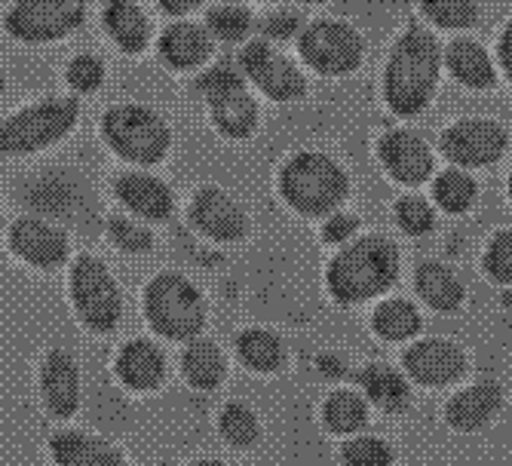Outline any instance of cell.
Here are the masks:
<instances>
[{
  "label": "cell",
  "instance_id": "cell-39",
  "mask_svg": "<svg viewBox=\"0 0 512 466\" xmlns=\"http://www.w3.org/2000/svg\"><path fill=\"white\" fill-rule=\"evenodd\" d=\"M65 77H68V86L74 92H96L102 86V80H105V65L96 56L83 53V56L71 59Z\"/></svg>",
  "mask_w": 512,
  "mask_h": 466
},
{
  "label": "cell",
  "instance_id": "cell-21",
  "mask_svg": "<svg viewBox=\"0 0 512 466\" xmlns=\"http://www.w3.org/2000/svg\"><path fill=\"white\" fill-rule=\"evenodd\" d=\"M117 200L142 221H166L175 209V194L169 184L148 172H123L114 181Z\"/></svg>",
  "mask_w": 512,
  "mask_h": 466
},
{
  "label": "cell",
  "instance_id": "cell-24",
  "mask_svg": "<svg viewBox=\"0 0 512 466\" xmlns=\"http://www.w3.org/2000/svg\"><path fill=\"white\" fill-rule=\"evenodd\" d=\"M105 31L123 53H145L151 43V19L135 0H108L105 4Z\"/></svg>",
  "mask_w": 512,
  "mask_h": 466
},
{
  "label": "cell",
  "instance_id": "cell-38",
  "mask_svg": "<svg viewBox=\"0 0 512 466\" xmlns=\"http://www.w3.org/2000/svg\"><path fill=\"white\" fill-rule=\"evenodd\" d=\"M485 273L494 283L512 286V230H500L485 249Z\"/></svg>",
  "mask_w": 512,
  "mask_h": 466
},
{
  "label": "cell",
  "instance_id": "cell-13",
  "mask_svg": "<svg viewBox=\"0 0 512 466\" xmlns=\"http://www.w3.org/2000/svg\"><path fill=\"white\" fill-rule=\"evenodd\" d=\"M442 154L467 169H479V166H491L503 157L506 151V129L494 120H457L451 123L442 138Z\"/></svg>",
  "mask_w": 512,
  "mask_h": 466
},
{
  "label": "cell",
  "instance_id": "cell-32",
  "mask_svg": "<svg viewBox=\"0 0 512 466\" xmlns=\"http://www.w3.org/2000/svg\"><path fill=\"white\" fill-rule=\"evenodd\" d=\"M433 197L436 203L448 212V215H463L467 209H473L476 203V181L460 172V169H448L436 178L433 184Z\"/></svg>",
  "mask_w": 512,
  "mask_h": 466
},
{
  "label": "cell",
  "instance_id": "cell-8",
  "mask_svg": "<svg viewBox=\"0 0 512 466\" xmlns=\"http://www.w3.org/2000/svg\"><path fill=\"white\" fill-rule=\"evenodd\" d=\"M197 92L206 99L212 123L227 138H249L258 126V105L249 96L246 80L227 65L206 71L197 80Z\"/></svg>",
  "mask_w": 512,
  "mask_h": 466
},
{
  "label": "cell",
  "instance_id": "cell-20",
  "mask_svg": "<svg viewBox=\"0 0 512 466\" xmlns=\"http://www.w3.org/2000/svg\"><path fill=\"white\" fill-rule=\"evenodd\" d=\"M503 408V390L497 381H479L463 387L445 405V424L457 433H479L485 430Z\"/></svg>",
  "mask_w": 512,
  "mask_h": 466
},
{
  "label": "cell",
  "instance_id": "cell-42",
  "mask_svg": "<svg viewBox=\"0 0 512 466\" xmlns=\"http://www.w3.org/2000/svg\"><path fill=\"white\" fill-rule=\"evenodd\" d=\"M157 4L166 10V13H172V16H184V13H191V10H197L203 0H157Z\"/></svg>",
  "mask_w": 512,
  "mask_h": 466
},
{
  "label": "cell",
  "instance_id": "cell-6",
  "mask_svg": "<svg viewBox=\"0 0 512 466\" xmlns=\"http://www.w3.org/2000/svg\"><path fill=\"white\" fill-rule=\"evenodd\" d=\"M102 135L117 157L135 166H157L172 148V129L145 105H114L102 117Z\"/></svg>",
  "mask_w": 512,
  "mask_h": 466
},
{
  "label": "cell",
  "instance_id": "cell-7",
  "mask_svg": "<svg viewBox=\"0 0 512 466\" xmlns=\"http://www.w3.org/2000/svg\"><path fill=\"white\" fill-rule=\"evenodd\" d=\"M80 108L74 99H43L37 105L19 108L0 123V154L28 157L59 145L77 126Z\"/></svg>",
  "mask_w": 512,
  "mask_h": 466
},
{
  "label": "cell",
  "instance_id": "cell-25",
  "mask_svg": "<svg viewBox=\"0 0 512 466\" xmlns=\"http://www.w3.org/2000/svg\"><path fill=\"white\" fill-rule=\"evenodd\" d=\"M414 289L424 298V304H430L439 313H454L463 304V298H467L463 279L442 261H427V264L417 267Z\"/></svg>",
  "mask_w": 512,
  "mask_h": 466
},
{
  "label": "cell",
  "instance_id": "cell-31",
  "mask_svg": "<svg viewBox=\"0 0 512 466\" xmlns=\"http://www.w3.org/2000/svg\"><path fill=\"white\" fill-rule=\"evenodd\" d=\"M218 433L230 448H240L249 451L258 445L261 439V421L258 414L246 405V402H227L218 414Z\"/></svg>",
  "mask_w": 512,
  "mask_h": 466
},
{
  "label": "cell",
  "instance_id": "cell-16",
  "mask_svg": "<svg viewBox=\"0 0 512 466\" xmlns=\"http://www.w3.org/2000/svg\"><path fill=\"white\" fill-rule=\"evenodd\" d=\"M10 249L16 258H22L28 267H37V270H59L71 255L68 233L56 227L53 221L37 218V215H22L13 221Z\"/></svg>",
  "mask_w": 512,
  "mask_h": 466
},
{
  "label": "cell",
  "instance_id": "cell-35",
  "mask_svg": "<svg viewBox=\"0 0 512 466\" xmlns=\"http://www.w3.org/2000/svg\"><path fill=\"white\" fill-rule=\"evenodd\" d=\"M108 240L114 243V249H120L126 255H148L154 249V233L135 218H111Z\"/></svg>",
  "mask_w": 512,
  "mask_h": 466
},
{
  "label": "cell",
  "instance_id": "cell-44",
  "mask_svg": "<svg viewBox=\"0 0 512 466\" xmlns=\"http://www.w3.org/2000/svg\"><path fill=\"white\" fill-rule=\"evenodd\" d=\"M188 466H234V463L218 460V457H197V460H191Z\"/></svg>",
  "mask_w": 512,
  "mask_h": 466
},
{
  "label": "cell",
  "instance_id": "cell-11",
  "mask_svg": "<svg viewBox=\"0 0 512 466\" xmlns=\"http://www.w3.org/2000/svg\"><path fill=\"white\" fill-rule=\"evenodd\" d=\"M37 390L46 414L56 421H71L83 402V371L77 356L65 347L46 350L37 371Z\"/></svg>",
  "mask_w": 512,
  "mask_h": 466
},
{
  "label": "cell",
  "instance_id": "cell-29",
  "mask_svg": "<svg viewBox=\"0 0 512 466\" xmlns=\"http://www.w3.org/2000/svg\"><path fill=\"white\" fill-rule=\"evenodd\" d=\"M368 421H371V405L356 390L341 387L322 402V424L335 436H356L368 427Z\"/></svg>",
  "mask_w": 512,
  "mask_h": 466
},
{
  "label": "cell",
  "instance_id": "cell-30",
  "mask_svg": "<svg viewBox=\"0 0 512 466\" xmlns=\"http://www.w3.org/2000/svg\"><path fill=\"white\" fill-rule=\"evenodd\" d=\"M421 310H417L411 301L405 298H387L375 307V316H371V329H375V335L381 341H408L414 338L417 332H421Z\"/></svg>",
  "mask_w": 512,
  "mask_h": 466
},
{
  "label": "cell",
  "instance_id": "cell-45",
  "mask_svg": "<svg viewBox=\"0 0 512 466\" xmlns=\"http://www.w3.org/2000/svg\"><path fill=\"white\" fill-rule=\"evenodd\" d=\"M4 89H7V80H4V71H0V96H4Z\"/></svg>",
  "mask_w": 512,
  "mask_h": 466
},
{
  "label": "cell",
  "instance_id": "cell-14",
  "mask_svg": "<svg viewBox=\"0 0 512 466\" xmlns=\"http://www.w3.org/2000/svg\"><path fill=\"white\" fill-rule=\"evenodd\" d=\"M191 224L203 233V237L215 243H240L249 233V212L246 206L230 197L227 191L206 184L191 197Z\"/></svg>",
  "mask_w": 512,
  "mask_h": 466
},
{
  "label": "cell",
  "instance_id": "cell-47",
  "mask_svg": "<svg viewBox=\"0 0 512 466\" xmlns=\"http://www.w3.org/2000/svg\"><path fill=\"white\" fill-rule=\"evenodd\" d=\"M509 200H512V175H509Z\"/></svg>",
  "mask_w": 512,
  "mask_h": 466
},
{
  "label": "cell",
  "instance_id": "cell-37",
  "mask_svg": "<svg viewBox=\"0 0 512 466\" xmlns=\"http://www.w3.org/2000/svg\"><path fill=\"white\" fill-rule=\"evenodd\" d=\"M396 224L411 237H424L436 227V212L424 197H402L396 203Z\"/></svg>",
  "mask_w": 512,
  "mask_h": 466
},
{
  "label": "cell",
  "instance_id": "cell-33",
  "mask_svg": "<svg viewBox=\"0 0 512 466\" xmlns=\"http://www.w3.org/2000/svg\"><path fill=\"white\" fill-rule=\"evenodd\" d=\"M393 448L378 436H347L341 445V460L347 466H393Z\"/></svg>",
  "mask_w": 512,
  "mask_h": 466
},
{
  "label": "cell",
  "instance_id": "cell-4",
  "mask_svg": "<svg viewBox=\"0 0 512 466\" xmlns=\"http://www.w3.org/2000/svg\"><path fill=\"white\" fill-rule=\"evenodd\" d=\"M279 194L298 215L325 218L344 206L350 178L329 154L301 151L279 172Z\"/></svg>",
  "mask_w": 512,
  "mask_h": 466
},
{
  "label": "cell",
  "instance_id": "cell-19",
  "mask_svg": "<svg viewBox=\"0 0 512 466\" xmlns=\"http://www.w3.org/2000/svg\"><path fill=\"white\" fill-rule=\"evenodd\" d=\"M50 457L56 466H129L120 445L80 427H62L50 436Z\"/></svg>",
  "mask_w": 512,
  "mask_h": 466
},
{
  "label": "cell",
  "instance_id": "cell-40",
  "mask_svg": "<svg viewBox=\"0 0 512 466\" xmlns=\"http://www.w3.org/2000/svg\"><path fill=\"white\" fill-rule=\"evenodd\" d=\"M359 227V218L350 215V212H332V215H325L322 218V240L325 243H332V246H344L353 240V233Z\"/></svg>",
  "mask_w": 512,
  "mask_h": 466
},
{
  "label": "cell",
  "instance_id": "cell-22",
  "mask_svg": "<svg viewBox=\"0 0 512 466\" xmlns=\"http://www.w3.org/2000/svg\"><path fill=\"white\" fill-rule=\"evenodd\" d=\"M209 56H212V34L206 31V25L175 22L160 37V59L172 71L200 68V65H206Z\"/></svg>",
  "mask_w": 512,
  "mask_h": 466
},
{
  "label": "cell",
  "instance_id": "cell-27",
  "mask_svg": "<svg viewBox=\"0 0 512 466\" xmlns=\"http://www.w3.org/2000/svg\"><path fill=\"white\" fill-rule=\"evenodd\" d=\"M445 65L454 74L457 83L470 86V89H488L494 86L497 74H494V62L485 53V46H479L470 37H460L448 46L445 53Z\"/></svg>",
  "mask_w": 512,
  "mask_h": 466
},
{
  "label": "cell",
  "instance_id": "cell-18",
  "mask_svg": "<svg viewBox=\"0 0 512 466\" xmlns=\"http://www.w3.org/2000/svg\"><path fill=\"white\" fill-rule=\"evenodd\" d=\"M381 163L387 169L390 178H396L399 184H408V188H417L424 184L433 172V151L424 142L421 135L411 129H396L387 132L378 145Z\"/></svg>",
  "mask_w": 512,
  "mask_h": 466
},
{
  "label": "cell",
  "instance_id": "cell-46",
  "mask_svg": "<svg viewBox=\"0 0 512 466\" xmlns=\"http://www.w3.org/2000/svg\"><path fill=\"white\" fill-rule=\"evenodd\" d=\"M0 237H4V212H0Z\"/></svg>",
  "mask_w": 512,
  "mask_h": 466
},
{
  "label": "cell",
  "instance_id": "cell-41",
  "mask_svg": "<svg viewBox=\"0 0 512 466\" xmlns=\"http://www.w3.org/2000/svg\"><path fill=\"white\" fill-rule=\"evenodd\" d=\"M298 25H301L298 13H292V10H279V13H273V16L264 22V31H267V37L286 40V37H292V34L298 31Z\"/></svg>",
  "mask_w": 512,
  "mask_h": 466
},
{
  "label": "cell",
  "instance_id": "cell-9",
  "mask_svg": "<svg viewBox=\"0 0 512 466\" xmlns=\"http://www.w3.org/2000/svg\"><path fill=\"white\" fill-rule=\"evenodd\" d=\"M83 0H16L4 28L22 43H56L83 25Z\"/></svg>",
  "mask_w": 512,
  "mask_h": 466
},
{
  "label": "cell",
  "instance_id": "cell-2",
  "mask_svg": "<svg viewBox=\"0 0 512 466\" xmlns=\"http://www.w3.org/2000/svg\"><path fill=\"white\" fill-rule=\"evenodd\" d=\"M439 71H442V53L436 37L424 28L405 31L393 46L384 74V96L393 114L399 117L421 114L436 92Z\"/></svg>",
  "mask_w": 512,
  "mask_h": 466
},
{
  "label": "cell",
  "instance_id": "cell-34",
  "mask_svg": "<svg viewBox=\"0 0 512 466\" xmlns=\"http://www.w3.org/2000/svg\"><path fill=\"white\" fill-rule=\"evenodd\" d=\"M421 7L430 22H436L439 28H451V31L470 28L479 19L476 0H421Z\"/></svg>",
  "mask_w": 512,
  "mask_h": 466
},
{
  "label": "cell",
  "instance_id": "cell-26",
  "mask_svg": "<svg viewBox=\"0 0 512 466\" xmlns=\"http://www.w3.org/2000/svg\"><path fill=\"white\" fill-rule=\"evenodd\" d=\"M359 387L368 405H378L387 414H402L411 405V387L390 365H368L359 371Z\"/></svg>",
  "mask_w": 512,
  "mask_h": 466
},
{
  "label": "cell",
  "instance_id": "cell-36",
  "mask_svg": "<svg viewBox=\"0 0 512 466\" xmlns=\"http://www.w3.org/2000/svg\"><path fill=\"white\" fill-rule=\"evenodd\" d=\"M206 31L224 43H240L252 31V16L243 7H215L206 19Z\"/></svg>",
  "mask_w": 512,
  "mask_h": 466
},
{
  "label": "cell",
  "instance_id": "cell-5",
  "mask_svg": "<svg viewBox=\"0 0 512 466\" xmlns=\"http://www.w3.org/2000/svg\"><path fill=\"white\" fill-rule=\"evenodd\" d=\"M68 298L89 335H114L123 322V292L114 270L96 255H77L68 270Z\"/></svg>",
  "mask_w": 512,
  "mask_h": 466
},
{
  "label": "cell",
  "instance_id": "cell-43",
  "mask_svg": "<svg viewBox=\"0 0 512 466\" xmlns=\"http://www.w3.org/2000/svg\"><path fill=\"white\" fill-rule=\"evenodd\" d=\"M500 62H503V68H506V74L512 80V22L506 25L503 37H500Z\"/></svg>",
  "mask_w": 512,
  "mask_h": 466
},
{
  "label": "cell",
  "instance_id": "cell-28",
  "mask_svg": "<svg viewBox=\"0 0 512 466\" xmlns=\"http://www.w3.org/2000/svg\"><path fill=\"white\" fill-rule=\"evenodd\" d=\"M237 359L240 365H246L255 375H276V371H283L286 365V344L276 332H267V329H246L240 332L237 344Z\"/></svg>",
  "mask_w": 512,
  "mask_h": 466
},
{
  "label": "cell",
  "instance_id": "cell-17",
  "mask_svg": "<svg viewBox=\"0 0 512 466\" xmlns=\"http://www.w3.org/2000/svg\"><path fill=\"white\" fill-rule=\"evenodd\" d=\"M114 378L132 393H157L169 378L166 350L154 338H129L114 356Z\"/></svg>",
  "mask_w": 512,
  "mask_h": 466
},
{
  "label": "cell",
  "instance_id": "cell-15",
  "mask_svg": "<svg viewBox=\"0 0 512 466\" xmlns=\"http://www.w3.org/2000/svg\"><path fill=\"white\" fill-rule=\"evenodd\" d=\"M402 368L421 387H451L467 375V353L454 341L424 338L402 353Z\"/></svg>",
  "mask_w": 512,
  "mask_h": 466
},
{
  "label": "cell",
  "instance_id": "cell-3",
  "mask_svg": "<svg viewBox=\"0 0 512 466\" xmlns=\"http://www.w3.org/2000/svg\"><path fill=\"white\" fill-rule=\"evenodd\" d=\"M142 313L148 329L172 344H188L206 329V301L197 283L178 270L157 273L142 292Z\"/></svg>",
  "mask_w": 512,
  "mask_h": 466
},
{
  "label": "cell",
  "instance_id": "cell-23",
  "mask_svg": "<svg viewBox=\"0 0 512 466\" xmlns=\"http://www.w3.org/2000/svg\"><path fill=\"white\" fill-rule=\"evenodd\" d=\"M181 378L191 390L212 393L227 378V353L212 338H194L181 350Z\"/></svg>",
  "mask_w": 512,
  "mask_h": 466
},
{
  "label": "cell",
  "instance_id": "cell-10",
  "mask_svg": "<svg viewBox=\"0 0 512 466\" xmlns=\"http://www.w3.org/2000/svg\"><path fill=\"white\" fill-rule=\"evenodd\" d=\"M301 56L304 62L329 77H341L359 68L362 62V37L347 22H313L301 34Z\"/></svg>",
  "mask_w": 512,
  "mask_h": 466
},
{
  "label": "cell",
  "instance_id": "cell-1",
  "mask_svg": "<svg viewBox=\"0 0 512 466\" xmlns=\"http://www.w3.org/2000/svg\"><path fill=\"white\" fill-rule=\"evenodd\" d=\"M396 276L399 249L387 237L371 233V237H359L341 246L325 270V286L338 304L353 307L384 295L396 283Z\"/></svg>",
  "mask_w": 512,
  "mask_h": 466
},
{
  "label": "cell",
  "instance_id": "cell-12",
  "mask_svg": "<svg viewBox=\"0 0 512 466\" xmlns=\"http://www.w3.org/2000/svg\"><path fill=\"white\" fill-rule=\"evenodd\" d=\"M243 74L273 102H295L304 96L307 80L283 53H276L267 40H249L240 53Z\"/></svg>",
  "mask_w": 512,
  "mask_h": 466
}]
</instances>
